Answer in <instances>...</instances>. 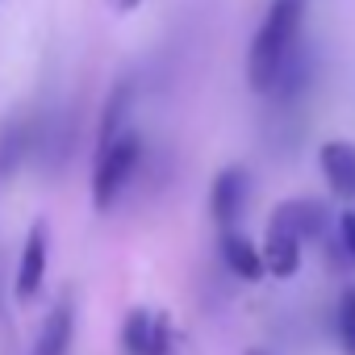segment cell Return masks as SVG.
I'll return each instance as SVG.
<instances>
[{
  "mask_svg": "<svg viewBox=\"0 0 355 355\" xmlns=\"http://www.w3.org/2000/svg\"><path fill=\"white\" fill-rule=\"evenodd\" d=\"M305 17H309V0H268L263 21H259V30L251 38V51H247V84H251V92L268 96L276 88L284 63L301 46Z\"/></svg>",
  "mask_w": 355,
  "mask_h": 355,
  "instance_id": "cell-1",
  "label": "cell"
},
{
  "mask_svg": "<svg viewBox=\"0 0 355 355\" xmlns=\"http://www.w3.org/2000/svg\"><path fill=\"white\" fill-rule=\"evenodd\" d=\"M142 159V138L134 130H125L117 142H109L105 150H96V171H92V205L105 214L117 205V197L125 193V184L134 180Z\"/></svg>",
  "mask_w": 355,
  "mask_h": 355,
  "instance_id": "cell-2",
  "label": "cell"
},
{
  "mask_svg": "<svg viewBox=\"0 0 355 355\" xmlns=\"http://www.w3.org/2000/svg\"><path fill=\"white\" fill-rule=\"evenodd\" d=\"M247 197H251V175L243 167H222L214 175V189H209V214L222 230H230L243 209H247Z\"/></svg>",
  "mask_w": 355,
  "mask_h": 355,
  "instance_id": "cell-3",
  "label": "cell"
},
{
  "mask_svg": "<svg viewBox=\"0 0 355 355\" xmlns=\"http://www.w3.org/2000/svg\"><path fill=\"white\" fill-rule=\"evenodd\" d=\"M318 167L326 175V184L338 201H355V146L343 142V138H330L322 142L318 150Z\"/></svg>",
  "mask_w": 355,
  "mask_h": 355,
  "instance_id": "cell-4",
  "label": "cell"
},
{
  "mask_svg": "<svg viewBox=\"0 0 355 355\" xmlns=\"http://www.w3.org/2000/svg\"><path fill=\"white\" fill-rule=\"evenodd\" d=\"M42 276H46V222H34V226H30V234H26L21 259H17V280H13L17 301L38 297Z\"/></svg>",
  "mask_w": 355,
  "mask_h": 355,
  "instance_id": "cell-5",
  "label": "cell"
},
{
  "mask_svg": "<svg viewBox=\"0 0 355 355\" xmlns=\"http://www.w3.org/2000/svg\"><path fill=\"white\" fill-rule=\"evenodd\" d=\"M301 247H305V239H301V234H293V230H284V226L268 222L263 263H268V272H272L276 280H293V276H297V268H301Z\"/></svg>",
  "mask_w": 355,
  "mask_h": 355,
  "instance_id": "cell-6",
  "label": "cell"
},
{
  "mask_svg": "<svg viewBox=\"0 0 355 355\" xmlns=\"http://www.w3.org/2000/svg\"><path fill=\"white\" fill-rule=\"evenodd\" d=\"M222 259L226 268L239 276V280H263L268 276V263H263V247H255L247 234H239L234 226L222 230Z\"/></svg>",
  "mask_w": 355,
  "mask_h": 355,
  "instance_id": "cell-7",
  "label": "cell"
},
{
  "mask_svg": "<svg viewBox=\"0 0 355 355\" xmlns=\"http://www.w3.org/2000/svg\"><path fill=\"white\" fill-rule=\"evenodd\" d=\"M268 222H276V226H284V230H293L301 239H322L326 234V209L318 201H309V197H297V201L276 205Z\"/></svg>",
  "mask_w": 355,
  "mask_h": 355,
  "instance_id": "cell-8",
  "label": "cell"
},
{
  "mask_svg": "<svg viewBox=\"0 0 355 355\" xmlns=\"http://www.w3.org/2000/svg\"><path fill=\"white\" fill-rule=\"evenodd\" d=\"M30 146H34V121L30 117H9L0 125V180L26 163Z\"/></svg>",
  "mask_w": 355,
  "mask_h": 355,
  "instance_id": "cell-9",
  "label": "cell"
},
{
  "mask_svg": "<svg viewBox=\"0 0 355 355\" xmlns=\"http://www.w3.org/2000/svg\"><path fill=\"white\" fill-rule=\"evenodd\" d=\"M130 105H134V84L130 80H117L105 109H101V130H96V150H105L109 142H117L125 134V117H130Z\"/></svg>",
  "mask_w": 355,
  "mask_h": 355,
  "instance_id": "cell-10",
  "label": "cell"
},
{
  "mask_svg": "<svg viewBox=\"0 0 355 355\" xmlns=\"http://www.w3.org/2000/svg\"><path fill=\"white\" fill-rule=\"evenodd\" d=\"M71 318H76L71 297H63V301L51 309V318H46V326H42V334H38L34 355H67V347H71Z\"/></svg>",
  "mask_w": 355,
  "mask_h": 355,
  "instance_id": "cell-11",
  "label": "cell"
},
{
  "mask_svg": "<svg viewBox=\"0 0 355 355\" xmlns=\"http://www.w3.org/2000/svg\"><path fill=\"white\" fill-rule=\"evenodd\" d=\"M150 334H155V313L130 309V318L121 326V351L125 355H146L150 351Z\"/></svg>",
  "mask_w": 355,
  "mask_h": 355,
  "instance_id": "cell-12",
  "label": "cell"
},
{
  "mask_svg": "<svg viewBox=\"0 0 355 355\" xmlns=\"http://www.w3.org/2000/svg\"><path fill=\"white\" fill-rule=\"evenodd\" d=\"M334 334H338L343 355H355V284L343 288V297H338V309H334Z\"/></svg>",
  "mask_w": 355,
  "mask_h": 355,
  "instance_id": "cell-13",
  "label": "cell"
},
{
  "mask_svg": "<svg viewBox=\"0 0 355 355\" xmlns=\"http://www.w3.org/2000/svg\"><path fill=\"white\" fill-rule=\"evenodd\" d=\"M146 355H171V322L163 313H155V334H150V351Z\"/></svg>",
  "mask_w": 355,
  "mask_h": 355,
  "instance_id": "cell-14",
  "label": "cell"
},
{
  "mask_svg": "<svg viewBox=\"0 0 355 355\" xmlns=\"http://www.w3.org/2000/svg\"><path fill=\"white\" fill-rule=\"evenodd\" d=\"M338 239H343V251L355 259V205L338 214Z\"/></svg>",
  "mask_w": 355,
  "mask_h": 355,
  "instance_id": "cell-15",
  "label": "cell"
},
{
  "mask_svg": "<svg viewBox=\"0 0 355 355\" xmlns=\"http://www.w3.org/2000/svg\"><path fill=\"white\" fill-rule=\"evenodd\" d=\"M105 5H109L113 13H134V9L142 5V0H105Z\"/></svg>",
  "mask_w": 355,
  "mask_h": 355,
  "instance_id": "cell-16",
  "label": "cell"
}]
</instances>
